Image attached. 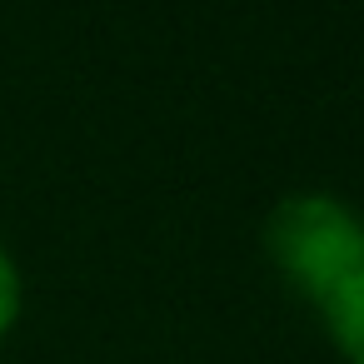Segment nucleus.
Here are the masks:
<instances>
[{"instance_id": "obj_1", "label": "nucleus", "mask_w": 364, "mask_h": 364, "mask_svg": "<svg viewBox=\"0 0 364 364\" xmlns=\"http://www.w3.org/2000/svg\"><path fill=\"white\" fill-rule=\"evenodd\" d=\"M264 259L294 299L324 309L364 269V215L329 190L284 195L264 215Z\"/></svg>"}, {"instance_id": "obj_2", "label": "nucleus", "mask_w": 364, "mask_h": 364, "mask_svg": "<svg viewBox=\"0 0 364 364\" xmlns=\"http://www.w3.org/2000/svg\"><path fill=\"white\" fill-rule=\"evenodd\" d=\"M319 319H324V334H329L334 354L344 364H364V269L344 289L329 294V304L319 309Z\"/></svg>"}, {"instance_id": "obj_3", "label": "nucleus", "mask_w": 364, "mask_h": 364, "mask_svg": "<svg viewBox=\"0 0 364 364\" xmlns=\"http://www.w3.org/2000/svg\"><path fill=\"white\" fill-rule=\"evenodd\" d=\"M21 309H26V279H21V264L16 255L0 245V344H6L21 324Z\"/></svg>"}]
</instances>
